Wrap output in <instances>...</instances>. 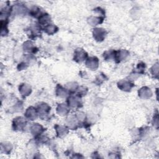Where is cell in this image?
<instances>
[{
  "label": "cell",
  "mask_w": 159,
  "mask_h": 159,
  "mask_svg": "<svg viewBox=\"0 0 159 159\" xmlns=\"http://www.w3.org/2000/svg\"><path fill=\"white\" fill-rule=\"evenodd\" d=\"M98 59L95 57L89 59L87 62V65L88 68H92V69H95L98 67Z\"/></svg>",
  "instance_id": "6da1fadb"
}]
</instances>
